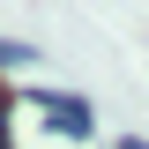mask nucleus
<instances>
[{
  "label": "nucleus",
  "mask_w": 149,
  "mask_h": 149,
  "mask_svg": "<svg viewBox=\"0 0 149 149\" xmlns=\"http://www.w3.org/2000/svg\"><path fill=\"white\" fill-rule=\"evenodd\" d=\"M119 149H149V142H134V134H127V142H119Z\"/></svg>",
  "instance_id": "3"
},
{
  "label": "nucleus",
  "mask_w": 149,
  "mask_h": 149,
  "mask_svg": "<svg viewBox=\"0 0 149 149\" xmlns=\"http://www.w3.org/2000/svg\"><path fill=\"white\" fill-rule=\"evenodd\" d=\"M0 67H30V45H8L0 37Z\"/></svg>",
  "instance_id": "2"
},
{
  "label": "nucleus",
  "mask_w": 149,
  "mask_h": 149,
  "mask_svg": "<svg viewBox=\"0 0 149 149\" xmlns=\"http://www.w3.org/2000/svg\"><path fill=\"white\" fill-rule=\"evenodd\" d=\"M30 104H45V119H52L60 134H74V142H90V134H97V119H90V104H82V97H60V90H37Z\"/></svg>",
  "instance_id": "1"
}]
</instances>
